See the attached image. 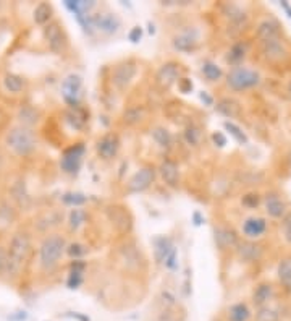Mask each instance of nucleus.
<instances>
[{"instance_id":"obj_1","label":"nucleus","mask_w":291,"mask_h":321,"mask_svg":"<svg viewBox=\"0 0 291 321\" xmlns=\"http://www.w3.org/2000/svg\"><path fill=\"white\" fill-rule=\"evenodd\" d=\"M261 73L249 68L246 65H238V67H233L228 73H227V86L231 89V91L236 93H244L253 89L256 86L261 85Z\"/></svg>"},{"instance_id":"obj_2","label":"nucleus","mask_w":291,"mask_h":321,"mask_svg":"<svg viewBox=\"0 0 291 321\" xmlns=\"http://www.w3.org/2000/svg\"><path fill=\"white\" fill-rule=\"evenodd\" d=\"M66 252V242L62 235H49L46 237L39 248V263L40 268L49 271L58 265V261Z\"/></svg>"},{"instance_id":"obj_3","label":"nucleus","mask_w":291,"mask_h":321,"mask_svg":"<svg viewBox=\"0 0 291 321\" xmlns=\"http://www.w3.org/2000/svg\"><path fill=\"white\" fill-rule=\"evenodd\" d=\"M7 146L18 156H28L36 148V136L26 127L13 128L7 136Z\"/></svg>"},{"instance_id":"obj_4","label":"nucleus","mask_w":291,"mask_h":321,"mask_svg":"<svg viewBox=\"0 0 291 321\" xmlns=\"http://www.w3.org/2000/svg\"><path fill=\"white\" fill-rule=\"evenodd\" d=\"M29 252V238L26 234H16L10 242V250H8V261L7 271L8 273H18V269L24 263ZM5 271V273H7Z\"/></svg>"},{"instance_id":"obj_5","label":"nucleus","mask_w":291,"mask_h":321,"mask_svg":"<svg viewBox=\"0 0 291 321\" xmlns=\"http://www.w3.org/2000/svg\"><path fill=\"white\" fill-rule=\"evenodd\" d=\"M86 154V146L82 143L78 145H73L70 148H66L62 154V159H60V167L65 174H70V175H76L79 169H81V164H82V158H85Z\"/></svg>"},{"instance_id":"obj_6","label":"nucleus","mask_w":291,"mask_h":321,"mask_svg":"<svg viewBox=\"0 0 291 321\" xmlns=\"http://www.w3.org/2000/svg\"><path fill=\"white\" fill-rule=\"evenodd\" d=\"M91 21H93V28L101 31L102 34L112 36L116 34L121 28L120 16L113 12H101L97 15H91Z\"/></svg>"},{"instance_id":"obj_7","label":"nucleus","mask_w":291,"mask_h":321,"mask_svg":"<svg viewBox=\"0 0 291 321\" xmlns=\"http://www.w3.org/2000/svg\"><path fill=\"white\" fill-rule=\"evenodd\" d=\"M154 180H155V169L152 166H144L131 175V179L127 184V190L130 193H141L147 190Z\"/></svg>"},{"instance_id":"obj_8","label":"nucleus","mask_w":291,"mask_h":321,"mask_svg":"<svg viewBox=\"0 0 291 321\" xmlns=\"http://www.w3.org/2000/svg\"><path fill=\"white\" fill-rule=\"evenodd\" d=\"M138 75V67L133 62H123L120 65H116L112 73V83L113 86L118 89V91H124L131 83L133 80Z\"/></svg>"},{"instance_id":"obj_9","label":"nucleus","mask_w":291,"mask_h":321,"mask_svg":"<svg viewBox=\"0 0 291 321\" xmlns=\"http://www.w3.org/2000/svg\"><path fill=\"white\" fill-rule=\"evenodd\" d=\"M81 91H82V78L79 75H68L62 83V96L65 102L71 105V107H78L79 105V97H81Z\"/></svg>"},{"instance_id":"obj_10","label":"nucleus","mask_w":291,"mask_h":321,"mask_svg":"<svg viewBox=\"0 0 291 321\" xmlns=\"http://www.w3.org/2000/svg\"><path fill=\"white\" fill-rule=\"evenodd\" d=\"M264 209L265 214L272 219H283L288 214V203L285 198L277 192H269L264 196Z\"/></svg>"},{"instance_id":"obj_11","label":"nucleus","mask_w":291,"mask_h":321,"mask_svg":"<svg viewBox=\"0 0 291 321\" xmlns=\"http://www.w3.org/2000/svg\"><path fill=\"white\" fill-rule=\"evenodd\" d=\"M261 49H262L264 57L270 62H281L283 59H286L288 55V47L285 44L283 38L264 41V43H261Z\"/></svg>"},{"instance_id":"obj_12","label":"nucleus","mask_w":291,"mask_h":321,"mask_svg":"<svg viewBox=\"0 0 291 321\" xmlns=\"http://www.w3.org/2000/svg\"><path fill=\"white\" fill-rule=\"evenodd\" d=\"M96 151L102 159L109 161L113 159L120 151V138L115 133H105L99 141L96 143Z\"/></svg>"},{"instance_id":"obj_13","label":"nucleus","mask_w":291,"mask_h":321,"mask_svg":"<svg viewBox=\"0 0 291 321\" xmlns=\"http://www.w3.org/2000/svg\"><path fill=\"white\" fill-rule=\"evenodd\" d=\"M214 240H215V245H217V248L222 252L236 248L239 245V238L236 232L231 227H225V226H219L214 229Z\"/></svg>"},{"instance_id":"obj_14","label":"nucleus","mask_w":291,"mask_h":321,"mask_svg":"<svg viewBox=\"0 0 291 321\" xmlns=\"http://www.w3.org/2000/svg\"><path fill=\"white\" fill-rule=\"evenodd\" d=\"M241 230H243V235L246 238L254 240V238H259L267 232V221L259 216H251V218L244 219L243 226H241Z\"/></svg>"},{"instance_id":"obj_15","label":"nucleus","mask_w":291,"mask_h":321,"mask_svg":"<svg viewBox=\"0 0 291 321\" xmlns=\"http://www.w3.org/2000/svg\"><path fill=\"white\" fill-rule=\"evenodd\" d=\"M199 43V31L197 29H188L180 32L178 36L173 38V47L180 52H191L194 51Z\"/></svg>"},{"instance_id":"obj_16","label":"nucleus","mask_w":291,"mask_h":321,"mask_svg":"<svg viewBox=\"0 0 291 321\" xmlns=\"http://www.w3.org/2000/svg\"><path fill=\"white\" fill-rule=\"evenodd\" d=\"M157 81L163 88H170L180 81V65L175 62H167L157 72Z\"/></svg>"},{"instance_id":"obj_17","label":"nucleus","mask_w":291,"mask_h":321,"mask_svg":"<svg viewBox=\"0 0 291 321\" xmlns=\"http://www.w3.org/2000/svg\"><path fill=\"white\" fill-rule=\"evenodd\" d=\"M46 39L49 43V47L52 49L54 52H62L66 46V38L63 34V29L60 28L58 23H52L46 26Z\"/></svg>"},{"instance_id":"obj_18","label":"nucleus","mask_w":291,"mask_h":321,"mask_svg":"<svg viewBox=\"0 0 291 321\" xmlns=\"http://www.w3.org/2000/svg\"><path fill=\"white\" fill-rule=\"evenodd\" d=\"M256 36H257V39H259V43L281 38V28H280L278 21H275V20L261 21L259 26H257V29H256Z\"/></svg>"},{"instance_id":"obj_19","label":"nucleus","mask_w":291,"mask_h":321,"mask_svg":"<svg viewBox=\"0 0 291 321\" xmlns=\"http://www.w3.org/2000/svg\"><path fill=\"white\" fill-rule=\"evenodd\" d=\"M159 174L162 177V180L169 187H177L180 182V169L178 166L170 159H165L160 166H159Z\"/></svg>"},{"instance_id":"obj_20","label":"nucleus","mask_w":291,"mask_h":321,"mask_svg":"<svg viewBox=\"0 0 291 321\" xmlns=\"http://www.w3.org/2000/svg\"><path fill=\"white\" fill-rule=\"evenodd\" d=\"M175 250V245L172 242V238L160 235L154 238V257L157 263H165V260L169 258V255Z\"/></svg>"},{"instance_id":"obj_21","label":"nucleus","mask_w":291,"mask_h":321,"mask_svg":"<svg viewBox=\"0 0 291 321\" xmlns=\"http://www.w3.org/2000/svg\"><path fill=\"white\" fill-rule=\"evenodd\" d=\"M236 253L241 260H244L247 263L257 261L262 257V246L256 242H243L236 246Z\"/></svg>"},{"instance_id":"obj_22","label":"nucleus","mask_w":291,"mask_h":321,"mask_svg":"<svg viewBox=\"0 0 291 321\" xmlns=\"http://www.w3.org/2000/svg\"><path fill=\"white\" fill-rule=\"evenodd\" d=\"M273 299V286L270 282H261L253 292V303L257 308L267 307V303Z\"/></svg>"},{"instance_id":"obj_23","label":"nucleus","mask_w":291,"mask_h":321,"mask_svg":"<svg viewBox=\"0 0 291 321\" xmlns=\"http://www.w3.org/2000/svg\"><path fill=\"white\" fill-rule=\"evenodd\" d=\"M251 308L244 302H236L228 308L227 319L228 321H249L251 319Z\"/></svg>"},{"instance_id":"obj_24","label":"nucleus","mask_w":291,"mask_h":321,"mask_svg":"<svg viewBox=\"0 0 291 321\" xmlns=\"http://www.w3.org/2000/svg\"><path fill=\"white\" fill-rule=\"evenodd\" d=\"M223 15H225L230 20V23L236 28L244 26L246 21H247L246 12L243 10V8H239L238 5H225V12H223Z\"/></svg>"},{"instance_id":"obj_25","label":"nucleus","mask_w":291,"mask_h":321,"mask_svg":"<svg viewBox=\"0 0 291 321\" xmlns=\"http://www.w3.org/2000/svg\"><path fill=\"white\" fill-rule=\"evenodd\" d=\"M151 138L154 139V143L157 146L162 148V150H170L173 145V136L165 127H155L151 131Z\"/></svg>"},{"instance_id":"obj_26","label":"nucleus","mask_w":291,"mask_h":321,"mask_svg":"<svg viewBox=\"0 0 291 321\" xmlns=\"http://www.w3.org/2000/svg\"><path fill=\"white\" fill-rule=\"evenodd\" d=\"M201 72L207 81L211 83H215V81H220L223 78V70L220 65H217L212 60H204L201 65Z\"/></svg>"},{"instance_id":"obj_27","label":"nucleus","mask_w":291,"mask_h":321,"mask_svg":"<svg viewBox=\"0 0 291 321\" xmlns=\"http://www.w3.org/2000/svg\"><path fill=\"white\" fill-rule=\"evenodd\" d=\"M85 268H86V265L79 260L73 263L70 276H68V279H66V286H68V289H78V287L82 284V273H85Z\"/></svg>"},{"instance_id":"obj_28","label":"nucleus","mask_w":291,"mask_h":321,"mask_svg":"<svg viewBox=\"0 0 291 321\" xmlns=\"http://www.w3.org/2000/svg\"><path fill=\"white\" fill-rule=\"evenodd\" d=\"M277 274H278L280 284L283 286L286 291L291 292V258H283L280 261Z\"/></svg>"},{"instance_id":"obj_29","label":"nucleus","mask_w":291,"mask_h":321,"mask_svg":"<svg viewBox=\"0 0 291 321\" xmlns=\"http://www.w3.org/2000/svg\"><path fill=\"white\" fill-rule=\"evenodd\" d=\"M52 15H54V8H52L51 4H47V2L39 4L34 8V21L37 24H47L49 21H51Z\"/></svg>"},{"instance_id":"obj_30","label":"nucleus","mask_w":291,"mask_h":321,"mask_svg":"<svg viewBox=\"0 0 291 321\" xmlns=\"http://www.w3.org/2000/svg\"><path fill=\"white\" fill-rule=\"evenodd\" d=\"M246 57V46L243 43H236L230 47V51L227 54V60L233 63L235 67H238L239 62Z\"/></svg>"},{"instance_id":"obj_31","label":"nucleus","mask_w":291,"mask_h":321,"mask_svg":"<svg viewBox=\"0 0 291 321\" xmlns=\"http://www.w3.org/2000/svg\"><path fill=\"white\" fill-rule=\"evenodd\" d=\"M4 85L7 88V91H10L13 94H18L24 88V81H23L21 77L15 75V73H8V75L4 78Z\"/></svg>"},{"instance_id":"obj_32","label":"nucleus","mask_w":291,"mask_h":321,"mask_svg":"<svg viewBox=\"0 0 291 321\" xmlns=\"http://www.w3.org/2000/svg\"><path fill=\"white\" fill-rule=\"evenodd\" d=\"M223 127H225V130L228 131V133L236 139L238 143H241V145H246L247 143V136H246V133L243 130H241L236 123H233V122H223Z\"/></svg>"},{"instance_id":"obj_33","label":"nucleus","mask_w":291,"mask_h":321,"mask_svg":"<svg viewBox=\"0 0 291 321\" xmlns=\"http://www.w3.org/2000/svg\"><path fill=\"white\" fill-rule=\"evenodd\" d=\"M62 200L65 204H68V206H73V208H78V206H82L88 198H86V195H82V193H78V192H74V193H65L62 196Z\"/></svg>"},{"instance_id":"obj_34","label":"nucleus","mask_w":291,"mask_h":321,"mask_svg":"<svg viewBox=\"0 0 291 321\" xmlns=\"http://www.w3.org/2000/svg\"><path fill=\"white\" fill-rule=\"evenodd\" d=\"M85 221H86L85 209H81V208L71 209V212H70V227H71V230H78L82 224H85Z\"/></svg>"},{"instance_id":"obj_35","label":"nucleus","mask_w":291,"mask_h":321,"mask_svg":"<svg viewBox=\"0 0 291 321\" xmlns=\"http://www.w3.org/2000/svg\"><path fill=\"white\" fill-rule=\"evenodd\" d=\"M185 139H186V143L189 146H197L199 141H201V130H199L197 127H188L185 130Z\"/></svg>"},{"instance_id":"obj_36","label":"nucleus","mask_w":291,"mask_h":321,"mask_svg":"<svg viewBox=\"0 0 291 321\" xmlns=\"http://www.w3.org/2000/svg\"><path fill=\"white\" fill-rule=\"evenodd\" d=\"M256 321H278V313L269 307H262L257 310Z\"/></svg>"},{"instance_id":"obj_37","label":"nucleus","mask_w":291,"mask_h":321,"mask_svg":"<svg viewBox=\"0 0 291 321\" xmlns=\"http://www.w3.org/2000/svg\"><path fill=\"white\" fill-rule=\"evenodd\" d=\"M280 230H281V235H283V240L288 245H291V211H288L286 216L281 219Z\"/></svg>"},{"instance_id":"obj_38","label":"nucleus","mask_w":291,"mask_h":321,"mask_svg":"<svg viewBox=\"0 0 291 321\" xmlns=\"http://www.w3.org/2000/svg\"><path fill=\"white\" fill-rule=\"evenodd\" d=\"M141 120H143V111L138 109V107H133L128 112H124V122L130 123V125H135Z\"/></svg>"},{"instance_id":"obj_39","label":"nucleus","mask_w":291,"mask_h":321,"mask_svg":"<svg viewBox=\"0 0 291 321\" xmlns=\"http://www.w3.org/2000/svg\"><path fill=\"white\" fill-rule=\"evenodd\" d=\"M66 253H68V257L78 260V258H81L82 255L86 253V248L81 243H71V245L66 246Z\"/></svg>"},{"instance_id":"obj_40","label":"nucleus","mask_w":291,"mask_h":321,"mask_svg":"<svg viewBox=\"0 0 291 321\" xmlns=\"http://www.w3.org/2000/svg\"><path fill=\"white\" fill-rule=\"evenodd\" d=\"M217 109L223 114V115H227V117H233L236 112L233 111L235 109V102L230 101V99H223L219 105H217Z\"/></svg>"},{"instance_id":"obj_41","label":"nucleus","mask_w":291,"mask_h":321,"mask_svg":"<svg viewBox=\"0 0 291 321\" xmlns=\"http://www.w3.org/2000/svg\"><path fill=\"white\" fill-rule=\"evenodd\" d=\"M128 39L131 41L133 44H138L139 41L143 39V28H141V26L131 28V31L128 32Z\"/></svg>"},{"instance_id":"obj_42","label":"nucleus","mask_w":291,"mask_h":321,"mask_svg":"<svg viewBox=\"0 0 291 321\" xmlns=\"http://www.w3.org/2000/svg\"><path fill=\"white\" fill-rule=\"evenodd\" d=\"M163 265H165V268L170 269V271H175V269L178 268V261H177V248H175V250L169 255V258L165 260Z\"/></svg>"},{"instance_id":"obj_43","label":"nucleus","mask_w":291,"mask_h":321,"mask_svg":"<svg viewBox=\"0 0 291 321\" xmlns=\"http://www.w3.org/2000/svg\"><path fill=\"white\" fill-rule=\"evenodd\" d=\"M243 204L247 208H256L257 204H259V195H254V193L246 195L243 198Z\"/></svg>"},{"instance_id":"obj_44","label":"nucleus","mask_w":291,"mask_h":321,"mask_svg":"<svg viewBox=\"0 0 291 321\" xmlns=\"http://www.w3.org/2000/svg\"><path fill=\"white\" fill-rule=\"evenodd\" d=\"M7 318L10 321H26L28 319V313L24 310H18V311H15V313H10Z\"/></svg>"},{"instance_id":"obj_45","label":"nucleus","mask_w":291,"mask_h":321,"mask_svg":"<svg viewBox=\"0 0 291 321\" xmlns=\"http://www.w3.org/2000/svg\"><path fill=\"white\" fill-rule=\"evenodd\" d=\"M178 88L181 89V93H191V89H193V83H191V80L188 78H181L178 81Z\"/></svg>"},{"instance_id":"obj_46","label":"nucleus","mask_w":291,"mask_h":321,"mask_svg":"<svg viewBox=\"0 0 291 321\" xmlns=\"http://www.w3.org/2000/svg\"><path fill=\"white\" fill-rule=\"evenodd\" d=\"M212 139H214V143L217 145L219 148H223L227 145V138L223 133H220V131H215V133L212 135Z\"/></svg>"},{"instance_id":"obj_47","label":"nucleus","mask_w":291,"mask_h":321,"mask_svg":"<svg viewBox=\"0 0 291 321\" xmlns=\"http://www.w3.org/2000/svg\"><path fill=\"white\" fill-rule=\"evenodd\" d=\"M7 261H8V253H5L4 248H0V273L7 271Z\"/></svg>"},{"instance_id":"obj_48","label":"nucleus","mask_w":291,"mask_h":321,"mask_svg":"<svg viewBox=\"0 0 291 321\" xmlns=\"http://www.w3.org/2000/svg\"><path fill=\"white\" fill-rule=\"evenodd\" d=\"M199 97H201V101L204 102V105H207V107L214 105V97L207 91H201V93H199Z\"/></svg>"},{"instance_id":"obj_49","label":"nucleus","mask_w":291,"mask_h":321,"mask_svg":"<svg viewBox=\"0 0 291 321\" xmlns=\"http://www.w3.org/2000/svg\"><path fill=\"white\" fill-rule=\"evenodd\" d=\"M204 221H205V219L202 218V214L199 212V211L193 212V222H194V226H201Z\"/></svg>"},{"instance_id":"obj_50","label":"nucleus","mask_w":291,"mask_h":321,"mask_svg":"<svg viewBox=\"0 0 291 321\" xmlns=\"http://www.w3.org/2000/svg\"><path fill=\"white\" fill-rule=\"evenodd\" d=\"M281 7H283V8H285V10H286V13H288V16H289V18H291V8H289V5H288L286 2H281Z\"/></svg>"},{"instance_id":"obj_51","label":"nucleus","mask_w":291,"mask_h":321,"mask_svg":"<svg viewBox=\"0 0 291 321\" xmlns=\"http://www.w3.org/2000/svg\"><path fill=\"white\" fill-rule=\"evenodd\" d=\"M149 32H151V34H154V32H155V29H154V24H151V23H149Z\"/></svg>"},{"instance_id":"obj_52","label":"nucleus","mask_w":291,"mask_h":321,"mask_svg":"<svg viewBox=\"0 0 291 321\" xmlns=\"http://www.w3.org/2000/svg\"><path fill=\"white\" fill-rule=\"evenodd\" d=\"M288 89H289V93H291V81H289V85H288Z\"/></svg>"}]
</instances>
